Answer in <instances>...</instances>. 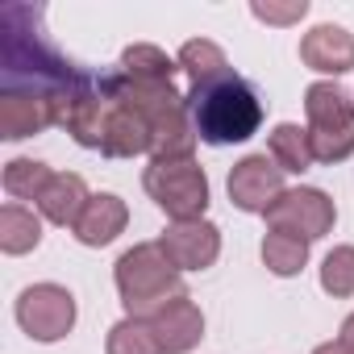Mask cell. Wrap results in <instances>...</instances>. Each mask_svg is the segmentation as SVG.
I'll use <instances>...</instances> for the list:
<instances>
[{"mask_svg":"<svg viewBox=\"0 0 354 354\" xmlns=\"http://www.w3.org/2000/svg\"><path fill=\"white\" fill-rule=\"evenodd\" d=\"M250 13L267 26H296L308 13V0H292V5H250Z\"/></svg>","mask_w":354,"mask_h":354,"instance_id":"603a6c76","label":"cell"},{"mask_svg":"<svg viewBox=\"0 0 354 354\" xmlns=\"http://www.w3.org/2000/svg\"><path fill=\"white\" fill-rule=\"evenodd\" d=\"M308 246L313 242H304V238H292V234H279V230H271L267 238H263V263H267V271L271 275H300L304 271V263H308Z\"/></svg>","mask_w":354,"mask_h":354,"instance_id":"e0dca14e","label":"cell"},{"mask_svg":"<svg viewBox=\"0 0 354 354\" xmlns=\"http://www.w3.org/2000/svg\"><path fill=\"white\" fill-rule=\"evenodd\" d=\"M188 117L196 125V138L209 146H238L250 142L263 125V100L238 71H221L213 80H201L184 92Z\"/></svg>","mask_w":354,"mask_h":354,"instance_id":"6da1fadb","label":"cell"},{"mask_svg":"<svg viewBox=\"0 0 354 354\" xmlns=\"http://www.w3.org/2000/svg\"><path fill=\"white\" fill-rule=\"evenodd\" d=\"M150 146H154L150 121L138 117L133 109H125L113 96V109H109V121H104V133H100V154H109V158H133V154H150Z\"/></svg>","mask_w":354,"mask_h":354,"instance_id":"7c38bea8","label":"cell"},{"mask_svg":"<svg viewBox=\"0 0 354 354\" xmlns=\"http://www.w3.org/2000/svg\"><path fill=\"white\" fill-rule=\"evenodd\" d=\"M88 201H92V192H88V184L80 180L75 171H55L50 184H46L42 196H38V213H42L50 225H71V230H75V221L84 217Z\"/></svg>","mask_w":354,"mask_h":354,"instance_id":"4fadbf2b","label":"cell"},{"mask_svg":"<svg viewBox=\"0 0 354 354\" xmlns=\"http://www.w3.org/2000/svg\"><path fill=\"white\" fill-rule=\"evenodd\" d=\"M150 329L162 346V354H188L201 346L205 337V313L201 304L184 292V296H175L171 304H162L154 317H150Z\"/></svg>","mask_w":354,"mask_h":354,"instance_id":"30bf717a","label":"cell"},{"mask_svg":"<svg viewBox=\"0 0 354 354\" xmlns=\"http://www.w3.org/2000/svg\"><path fill=\"white\" fill-rule=\"evenodd\" d=\"M180 67L192 75V84H201V80H213V75L230 71L225 50H221L217 42H209V38H192V42H184V50H180Z\"/></svg>","mask_w":354,"mask_h":354,"instance_id":"ffe728a7","label":"cell"},{"mask_svg":"<svg viewBox=\"0 0 354 354\" xmlns=\"http://www.w3.org/2000/svg\"><path fill=\"white\" fill-rule=\"evenodd\" d=\"M46 125H55V100L42 88L26 84H5L0 88V138H34Z\"/></svg>","mask_w":354,"mask_h":354,"instance_id":"ba28073f","label":"cell"},{"mask_svg":"<svg viewBox=\"0 0 354 354\" xmlns=\"http://www.w3.org/2000/svg\"><path fill=\"white\" fill-rule=\"evenodd\" d=\"M50 167L46 162H38V158H13L9 167H5V192L9 196H17V201H34L38 205V196H42V188L50 184Z\"/></svg>","mask_w":354,"mask_h":354,"instance_id":"d6986e66","label":"cell"},{"mask_svg":"<svg viewBox=\"0 0 354 354\" xmlns=\"http://www.w3.org/2000/svg\"><path fill=\"white\" fill-rule=\"evenodd\" d=\"M304 117H308V142L317 162H342L354 154V100L333 80L308 84Z\"/></svg>","mask_w":354,"mask_h":354,"instance_id":"3957f363","label":"cell"},{"mask_svg":"<svg viewBox=\"0 0 354 354\" xmlns=\"http://www.w3.org/2000/svg\"><path fill=\"white\" fill-rule=\"evenodd\" d=\"M121 71L133 75V80H175L180 59H171L167 50H158L150 42H138V46H125L121 50Z\"/></svg>","mask_w":354,"mask_h":354,"instance_id":"ac0fdd59","label":"cell"},{"mask_svg":"<svg viewBox=\"0 0 354 354\" xmlns=\"http://www.w3.org/2000/svg\"><path fill=\"white\" fill-rule=\"evenodd\" d=\"M313 354H350V350H346L342 342H321V346H317Z\"/></svg>","mask_w":354,"mask_h":354,"instance_id":"d4e9b609","label":"cell"},{"mask_svg":"<svg viewBox=\"0 0 354 354\" xmlns=\"http://www.w3.org/2000/svg\"><path fill=\"white\" fill-rule=\"evenodd\" d=\"M283 192V171L271 162V154H246L230 171V201L242 213H267Z\"/></svg>","mask_w":354,"mask_h":354,"instance_id":"52a82bcc","label":"cell"},{"mask_svg":"<svg viewBox=\"0 0 354 354\" xmlns=\"http://www.w3.org/2000/svg\"><path fill=\"white\" fill-rule=\"evenodd\" d=\"M263 217H267V225L279 230V234L317 242V238H325V234L333 230L337 209H333V201H329L321 188H288Z\"/></svg>","mask_w":354,"mask_h":354,"instance_id":"5b68a950","label":"cell"},{"mask_svg":"<svg viewBox=\"0 0 354 354\" xmlns=\"http://www.w3.org/2000/svg\"><path fill=\"white\" fill-rule=\"evenodd\" d=\"M162 254L180 267V271H205L221 254V230L213 221H171L158 238Z\"/></svg>","mask_w":354,"mask_h":354,"instance_id":"9c48e42d","label":"cell"},{"mask_svg":"<svg viewBox=\"0 0 354 354\" xmlns=\"http://www.w3.org/2000/svg\"><path fill=\"white\" fill-rule=\"evenodd\" d=\"M300 59L304 67L321 71V75H346L354 71V34L342 26H313L300 38Z\"/></svg>","mask_w":354,"mask_h":354,"instance_id":"8fae6325","label":"cell"},{"mask_svg":"<svg viewBox=\"0 0 354 354\" xmlns=\"http://www.w3.org/2000/svg\"><path fill=\"white\" fill-rule=\"evenodd\" d=\"M42 242V217L26 205H5L0 209V250L5 254H26Z\"/></svg>","mask_w":354,"mask_h":354,"instance_id":"2e32d148","label":"cell"},{"mask_svg":"<svg viewBox=\"0 0 354 354\" xmlns=\"http://www.w3.org/2000/svg\"><path fill=\"white\" fill-rule=\"evenodd\" d=\"M125 225H129L125 201L113 196V192H96V196L88 201L84 217L75 221V238H80L84 246H109L117 234H125Z\"/></svg>","mask_w":354,"mask_h":354,"instance_id":"5bb4252c","label":"cell"},{"mask_svg":"<svg viewBox=\"0 0 354 354\" xmlns=\"http://www.w3.org/2000/svg\"><path fill=\"white\" fill-rule=\"evenodd\" d=\"M17 325L34 342H59L75 325V296L59 283H34L17 296Z\"/></svg>","mask_w":354,"mask_h":354,"instance_id":"8992f818","label":"cell"},{"mask_svg":"<svg viewBox=\"0 0 354 354\" xmlns=\"http://www.w3.org/2000/svg\"><path fill=\"white\" fill-rule=\"evenodd\" d=\"M267 154L271 162L283 171V175H304L317 154H313V142H308V125H296V121H279L267 138Z\"/></svg>","mask_w":354,"mask_h":354,"instance_id":"9a60e30c","label":"cell"},{"mask_svg":"<svg viewBox=\"0 0 354 354\" xmlns=\"http://www.w3.org/2000/svg\"><path fill=\"white\" fill-rule=\"evenodd\" d=\"M321 288L329 296H354V246H333L321 263Z\"/></svg>","mask_w":354,"mask_h":354,"instance_id":"7402d4cb","label":"cell"},{"mask_svg":"<svg viewBox=\"0 0 354 354\" xmlns=\"http://www.w3.org/2000/svg\"><path fill=\"white\" fill-rule=\"evenodd\" d=\"M337 342H342V346H346V350L354 354V313H350V317L342 321V337H337Z\"/></svg>","mask_w":354,"mask_h":354,"instance_id":"cb8c5ba5","label":"cell"},{"mask_svg":"<svg viewBox=\"0 0 354 354\" xmlns=\"http://www.w3.org/2000/svg\"><path fill=\"white\" fill-rule=\"evenodd\" d=\"M184 271L175 267L158 242H138L129 246L117 267H113V279H117V292H121V304L129 317L138 321H150L162 304H171L175 296H184Z\"/></svg>","mask_w":354,"mask_h":354,"instance_id":"7a4b0ae2","label":"cell"},{"mask_svg":"<svg viewBox=\"0 0 354 354\" xmlns=\"http://www.w3.org/2000/svg\"><path fill=\"white\" fill-rule=\"evenodd\" d=\"M109 354H162L150 321H138V317H125L109 329Z\"/></svg>","mask_w":354,"mask_h":354,"instance_id":"44dd1931","label":"cell"},{"mask_svg":"<svg viewBox=\"0 0 354 354\" xmlns=\"http://www.w3.org/2000/svg\"><path fill=\"white\" fill-rule=\"evenodd\" d=\"M142 184L150 201L171 221H201L209 209V175L196 158H175V162H150Z\"/></svg>","mask_w":354,"mask_h":354,"instance_id":"277c9868","label":"cell"}]
</instances>
